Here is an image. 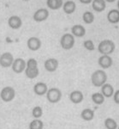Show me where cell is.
Segmentation results:
<instances>
[{"instance_id": "6da1fadb", "label": "cell", "mask_w": 119, "mask_h": 129, "mask_svg": "<svg viewBox=\"0 0 119 129\" xmlns=\"http://www.w3.org/2000/svg\"><path fill=\"white\" fill-rule=\"evenodd\" d=\"M25 74L30 79L37 78L39 75V68H38V63H37L35 59H29L27 62V67L25 70Z\"/></svg>"}, {"instance_id": "7a4b0ae2", "label": "cell", "mask_w": 119, "mask_h": 129, "mask_svg": "<svg viewBox=\"0 0 119 129\" xmlns=\"http://www.w3.org/2000/svg\"><path fill=\"white\" fill-rule=\"evenodd\" d=\"M107 80V74L103 70H97L92 74V84L95 87H102Z\"/></svg>"}, {"instance_id": "3957f363", "label": "cell", "mask_w": 119, "mask_h": 129, "mask_svg": "<svg viewBox=\"0 0 119 129\" xmlns=\"http://www.w3.org/2000/svg\"><path fill=\"white\" fill-rule=\"evenodd\" d=\"M116 46L115 43L110 40H104L98 46V51L102 55H110L115 51Z\"/></svg>"}, {"instance_id": "277c9868", "label": "cell", "mask_w": 119, "mask_h": 129, "mask_svg": "<svg viewBox=\"0 0 119 129\" xmlns=\"http://www.w3.org/2000/svg\"><path fill=\"white\" fill-rule=\"evenodd\" d=\"M46 98L51 103H57L62 98V92L57 88H51L46 93Z\"/></svg>"}, {"instance_id": "5b68a950", "label": "cell", "mask_w": 119, "mask_h": 129, "mask_svg": "<svg viewBox=\"0 0 119 129\" xmlns=\"http://www.w3.org/2000/svg\"><path fill=\"white\" fill-rule=\"evenodd\" d=\"M60 44L63 49L70 50L75 45V37L71 34H64L61 37Z\"/></svg>"}, {"instance_id": "8992f818", "label": "cell", "mask_w": 119, "mask_h": 129, "mask_svg": "<svg viewBox=\"0 0 119 129\" xmlns=\"http://www.w3.org/2000/svg\"><path fill=\"white\" fill-rule=\"evenodd\" d=\"M16 96V91L15 89L10 86H6L0 92V97L5 103L11 102Z\"/></svg>"}, {"instance_id": "52a82bcc", "label": "cell", "mask_w": 119, "mask_h": 129, "mask_svg": "<svg viewBox=\"0 0 119 129\" xmlns=\"http://www.w3.org/2000/svg\"><path fill=\"white\" fill-rule=\"evenodd\" d=\"M14 60L13 55L9 52H6L0 56V66L4 68H8L10 66H12Z\"/></svg>"}, {"instance_id": "ba28073f", "label": "cell", "mask_w": 119, "mask_h": 129, "mask_svg": "<svg viewBox=\"0 0 119 129\" xmlns=\"http://www.w3.org/2000/svg\"><path fill=\"white\" fill-rule=\"evenodd\" d=\"M27 62L22 58H17L14 60L13 64H12V70L16 73H22L26 70Z\"/></svg>"}, {"instance_id": "9c48e42d", "label": "cell", "mask_w": 119, "mask_h": 129, "mask_svg": "<svg viewBox=\"0 0 119 129\" xmlns=\"http://www.w3.org/2000/svg\"><path fill=\"white\" fill-rule=\"evenodd\" d=\"M49 16V10L45 8H41V9L37 10L33 14V20L37 22H41L45 21Z\"/></svg>"}, {"instance_id": "30bf717a", "label": "cell", "mask_w": 119, "mask_h": 129, "mask_svg": "<svg viewBox=\"0 0 119 129\" xmlns=\"http://www.w3.org/2000/svg\"><path fill=\"white\" fill-rule=\"evenodd\" d=\"M98 63H99L100 67H102L103 69H108L112 66L113 60L109 55H102L99 58Z\"/></svg>"}, {"instance_id": "8fae6325", "label": "cell", "mask_w": 119, "mask_h": 129, "mask_svg": "<svg viewBox=\"0 0 119 129\" xmlns=\"http://www.w3.org/2000/svg\"><path fill=\"white\" fill-rule=\"evenodd\" d=\"M45 66V69L47 72H53L57 69L58 67V61L57 59H54V58H51V59H48L45 61L44 64Z\"/></svg>"}, {"instance_id": "7c38bea8", "label": "cell", "mask_w": 119, "mask_h": 129, "mask_svg": "<svg viewBox=\"0 0 119 129\" xmlns=\"http://www.w3.org/2000/svg\"><path fill=\"white\" fill-rule=\"evenodd\" d=\"M8 24L13 29H19L22 25V21L20 16H11L8 20Z\"/></svg>"}, {"instance_id": "4fadbf2b", "label": "cell", "mask_w": 119, "mask_h": 129, "mask_svg": "<svg viewBox=\"0 0 119 129\" xmlns=\"http://www.w3.org/2000/svg\"><path fill=\"white\" fill-rule=\"evenodd\" d=\"M27 45L31 51H37L41 47V41L37 37H30L28 40Z\"/></svg>"}, {"instance_id": "5bb4252c", "label": "cell", "mask_w": 119, "mask_h": 129, "mask_svg": "<svg viewBox=\"0 0 119 129\" xmlns=\"http://www.w3.org/2000/svg\"><path fill=\"white\" fill-rule=\"evenodd\" d=\"M108 22L112 24H116L119 22V10L116 9L110 10L107 14Z\"/></svg>"}, {"instance_id": "9a60e30c", "label": "cell", "mask_w": 119, "mask_h": 129, "mask_svg": "<svg viewBox=\"0 0 119 129\" xmlns=\"http://www.w3.org/2000/svg\"><path fill=\"white\" fill-rule=\"evenodd\" d=\"M76 4L74 1H71V0L66 1L64 4V5H63V10H64V13L68 14V15L74 13L76 11Z\"/></svg>"}, {"instance_id": "2e32d148", "label": "cell", "mask_w": 119, "mask_h": 129, "mask_svg": "<svg viewBox=\"0 0 119 129\" xmlns=\"http://www.w3.org/2000/svg\"><path fill=\"white\" fill-rule=\"evenodd\" d=\"M71 33L76 37H83L86 35V29L81 24H76L71 28Z\"/></svg>"}, {"instance_id": "e0dca14e", "label": "cell", "mask_w": 119, "mask_h": 129, "mask_svg": "<svg viewBox=\"0 0 119 129\" xmlns=\"http://www.w3.org/2000/svg\"><path fill=\"white\" fill-rule=\"evenodd\" d=\"M33 91L36 95H43L45 94H46L48 89H47V85L45 84V83L39 82L37 83L33 87Z\"/></svg>"}, {"instance_id": "ac0fdd59", "label": "cell", "mask_w": 119, "mask_h": 129, "mask_svg": "<svg viewBox=\"0 0 119 129\" xmlns=\"http://www.w3.org/2000/svg\"><path fill=\"white\" fill-rule=\"evenodd\" d=\"M92 7L96 12H103L106 8V2L105 0H93L92 2Z\"/></svg>"}, {"instance_id": "d6986e66", "label": "cell", "mask_w": 119, "mask_h": 129, "mask_svg": "<svg viewBox=\"0 0 119 129\" xmlns=\"http://www.w3.org/2000/svg\"><path fill=\"white\" fill-rule=\"evenodd\" d=\"M83 94L82 92H81L80 90H75L71 92V94L70 95V101L72 102L75 104H78V103H81V102L83 101Z\"/></svg>"}, {"instance_id": "ffe728a7", "label": "cell", "mask_w": 119, "mask_h": 129, "mask_svg": "<svg viewBox=\"0 0 119 129\" xmlns=\"http://www.w3.org/2000/svg\"><path fill=\"white\" fill-rule=\"evenodd\" d=\"M46 5L48 6V8H50L51 10H57L63 7L64 1L63 0H47Z\"/></svg>"}, {"instance_id": "44dd1931", "label": "cell", "mask_w": 119, "mask_h": 129, "mask_svg": "<svg viewBox=\"0 0 119 129\" xmlns=\"http://www.w3.org/2000/svg\"><path fill=\"white\" fill-rule=\"evenodd\" d=\"M101 92H102V95L105 97H110V96H112V95H114V93H115L113 87L110 84H104L101 88Z\"/></svg>"}, {"instance_id": "7402d4cb", "label": "cell", "mask_w": 119, "mask_h": 129, "mask_svg": "<svg viewBox=\"0 0 119 129\" xmlns=\"http://www.w3.org/2000/svg\"><path fill=\"white\" fill-rule=\"evenodd\" d=\"M81 116L84 120H87V121H89V120H92L94 117V112L93 110H92L90 109H86L84 110H82L81 114Z\"/></svg>"}, {"instance_id": "603a6c76", "label": "cell", "mask_w": 119, "mask_h": 129, "mask_svg": "<svg viewBox=\"0 0 119 129\" xmlns=\"http://www.w3.org/2000/svg\"><path fill=\"white\" fill-rule=\"evenodd\" d=\"M92 100L97 105H101L105 102V96L102 95V93H93L92 95Z\"/></svg>"}, {"instance_id": "cb8c5ba5", "label": "cell", "mask_w": 119, "mask_h": 129, "mask_svg": "<svg viewBox=\"0 0 119 129\" xmlns=\"http://www.w3.org/2000/svg\"><path fill=\"white\" fill-rule=\"evenodd\" d=\"M82 19L85 23L91 24L94 21V15L91 11H85L82 15Z\"/></svg>"}, {"instance_id": "d4e9b609", "label": "cell", "mask_w": 119, "mask_h": 129, "mask_svg": "<svg viewBox=\"0 0 119 129\" xmlns=\"http://www.w3.org/2000/svg\"><path fill=\"white\" fill-rule=\"evenodd\" d=\"M43 127H44L43 121L39 119L32 120L30 122V125H29V129H43Z\"/></svg>"}, {"instance_id": "484cf974", "label": "cell", "mask_w": 119, "mask_h": 129, "mask_svg": "<svg viewBox=\"0 0 119 129\" xmlns=\"http://www.w3.org/2000/svg\"><path fill=\"white\" fill-rule=\"evenodd\" d=\"M105 126L107 129H116L117 128V124L116 121L111 118H107L105 120Z\"/></svg>"}, {"instance_id": "4316f807", "label": "cell", "mask_w": 119, "mask_h": 129, "mask_svg": "<svg viewBox=\"0 0 119 129\" xmlns=\"http://www.w3.org/2000/svg\"><path fill=\"white\" fill-rule=\"evenodd\" d=\"M32 114L35 119H39L43 114L42 108L39 107V106H36V107H34L33 109V111H32Z\"/></svg>"}, {"instance_id": "83f0119b", "label": "cell", "mask_w": 119, "mask_h": 129, "mask_svg": "<svg viewBox=\"0 0 119 129\" xmlns=\"http://www.w3.org/2000/svg\"><path fill=\"white\" fill-rule=\"evenodd\" d=\"M83 46H84L85 48L87 49L88 51H93V50H94V48H95L94 44H93V42L91 40L85 41L84 43H83Z\"/></svg>"}, {"instance_id": "f1b7e54d", "label": "cell", "mask_w": 119, "mask_h": 129, "mask_svg": "<svg viewBox=\"0 0 119 129\" xmlns=\"http://www.w3.org/2000/svg\"><path fill=\"white\" fill-rule=\"evenodd\" d=\"M113 98H114L115 103H117V104H119V89H118V90H116V92L114 93Z\"/></svg>"}, {"instance_id": "f546056e", "label": "cell", "mask_w": 119, "mask_h": 129, "mask_svg": "<svg viewBox=\"0 0 119 129\" xmlns=\"http://www.w3.org/2000/svg\"><path fill=\"white\" fill-rule=\"evenodd\" d=\"M79 1H80L81 4H84V5H89L93 0H79Z\"/></svg>"}, {"instance_id": "4dcf8cb0", "label": "cell", "mask_w": 119, "mask_h": 129, "mask_svg": "<svg viewBox=\"0 0 119 129\" xmlns=\"http://www.w3.org/2000/svg\"><path fill=\"white\" fill-rule=\"evenodd\" d=\"M105 2H108V3H113V2L116 1V0H105Z\"/></svg>"}, {"instance_id": "1f68e13d", "label": "cell", "mask_w": 119, "mask_h": 129, "mask_svg": "<svg viewBox=\"0 0 119 129\" xmlns=\"http://www.w3.org/2000/svg\"><path fill=\"white\" fill-rule=\"evenodd\" d=\"M117 8H118V10H119V0H118V1H117Z\"/></svg>"}, {"instance_id": "d6a6232c", "label": "cell", "mask_w": 119, "mask_h": 129, "mask_svg": "<svg viewBox=\"0 0 119 129\" xmlns=\"http://www.w3.org/2000/svg\"><path fill=\"white\" fill-rule=\"evenodd\" d=\"M23 1H30V0H23Z\"/></svg>"}, {"instance_id": "836d02e7", "label": "cell", "mask_w": 119, "mask_h": 129, "mask_svg": "<svg viewBox=\"0 0 119 129\" xmlns=\"http://www.w3.org/2000/svg\"><path fill=\"white\" fill-rule=\"evenodd\" d=\"M118 129H119V126H118Z\"/></svg>"}]
</instances>
